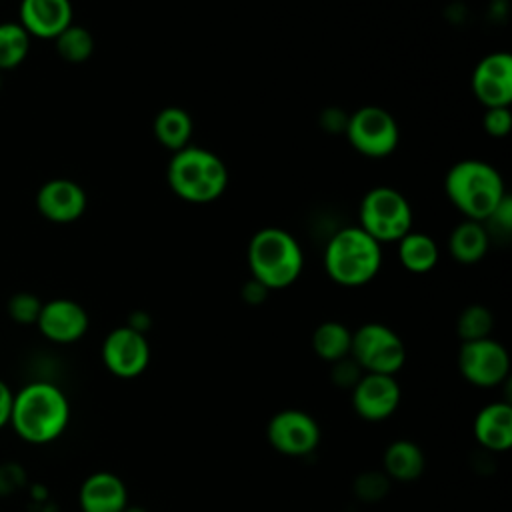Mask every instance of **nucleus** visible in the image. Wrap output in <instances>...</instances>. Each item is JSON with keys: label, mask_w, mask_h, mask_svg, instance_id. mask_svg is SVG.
Here are the masks:
<instances>
[{"label": "nucleus", "mask_w": 512, "mask_h": 512, "mask_svg": "<svg viewBox=\"0 0 512 512\" xmlns=\"http://www.w3.org/2000/svg\"><path fill=\"white\" fill-rule=\"evenodd\" d=\"M70 422V402L64 390L46 380H34L14 392L10 426L28 444L58 440Z\"/></svg>", "instance_id": "nucleus-1"}, {"label": "nucleus", "mask_w": 512, "mask_h": 512, "mask_svg": "<svg viewBox=\"0 0 512 512\" xmlns=\"http://www.w3.org/2000/svg\"><path fill=\"white\" fill-rule=\"evenodd\" d=\"M166 178L178 198L192 204H208L224 194L228 168L212 150L188 144L172 154Z\"/></svg>", "instance_id": "nucleus-2"}, {"label": "nucleus", "mask_w": 512, "mask_h": 512, "mask_svg": "<svg viewBox=\"0 0 512 512\" xmlns=\"http://www.w3.org/2000/svg\"><path fill=\"white\" fill-rule=\"evenodd\" d=\"M448 200L468 218L484 222L506 196L500 172L476 158H466L450 166L444 178Z\"/></svg>", "instance_id": "nucleus-3"}, {"label": "nucleus", "mask_w": 512, "mask_h": 512, "mask_svg": "<svg viewBox=\"0 0 512 512\" xmlns=\"http://www.w3.org/2000/svg\"><path fill=\"white\" fill-rule=\"evenodd\" d=\"M246 258L252 278L268 290L288 288L304 268V252L298 240L276 226L262 228L250 238Z\"/></svg>", "instance_id": "nucleus-4"}, {"label": "nucleus", "mask_w": 512, "mask_h": 512, "mask_svg": "<svg viewBox=\"0 0 512 512\" xmlns=\"http://www.w3.org/2000/svg\"><path fill=\"white\" fill-rule=\"evenodd\" d=\"M382 266V248L360 226L340 228L324 248L328 278L346 288L368 284Z\"/></svg>", "instance_id": "nucleus-5"}, {"label": "nucleus", "mask_w": 512, "mask_h": 512, "mask_svg": "<svg viewBox=\"0 0 512 512\" xmlns=\"http://www.w3.org/2000/svg\"><path fill=\"white\" fill-rule=\"evenodd\" d=\"M360 228L376 242H398L412 230V206L406 196L392 186L368 190L360 202Z\"/></svg>", "instance_id": "nucleus-6"}, {"label": "nucleus", "mask_w": 512, "mask_h": 512, "mask_svg": "<svg viewBox=\"0 0 512 512\" xmlns=\"http://www.w3.org/2000/svg\"><path fill=\"white\" fill-rule=\"evenodd\" d=\"M350 358L362 372L396 376L406 362V346L390 326L366 322L352 332Z\"/></svg>", "instance_id": "nucleus-7"}, {"label": "nucleus", "mask_w": 512, "mask_h": 512, "mask_svg": "<svg viewBox=\"0 0 512 512\" xmlns=\"http://www.w3.org/2000/svg\"><path fill=\"white\" fill-rule=\"evenodd\" d=\"M344 134L352 148L368 158L390 156L400 142V128L394 116L386 108L374 104L352 112Z\"/></svg>", "instance_id": "nucleus-8"}, {"label": "nucleus", "mask_w": 512, "mask_h": 512, "mask_svg": "<svg viewBox=\"0 0 512 512\" xmlns=\"http://www.w3.org/2000/svg\"><path fill=\"white\" fill-rule=\"evenodd\" d=\"M266 438L276 452L290 458H304L320 446L322 430L318 420L306 410L286 408L268 420Z\"/></svg>", "instance_id": "nucleus-9"}, {"label": "nucleus", "mask_w": 512, "mask_h": 512, "mask_svg": "<svg viewBox=\"0 0 512 512\" xmlns=\"http://www.w3.org/2000/svg\"><path fill=\"white\" fill-rule=\"evenodd\" d=\"M458 370L476 388H494L508 380L510 354L492 336L462 342L458 350Z\"/></svg>", "instance_id": "nucleus-10"}, {"label": "nucleus", "mask_w": 512, "mask_h": 512, "mask_svg": "<svg viewBox=\"0 0 512 512\" xmlns=\"http://www.w3.org/2000/svg\"><path fill=\"white\" fill-rule=\"evenodd\" d=\"M100 352L104 368L124 380L140 376L150 364V344L146 334H140L126 324L106 334Z\"/></svg>", "instance_id": "nucleus-11"}, {"label": "nucleus", "mask_w": 512, "mask_h": 512, "mask_svg": "<svg viewBox=\"0 0 512 512\" xmlns=\"http://www.w3.org/2000/svg\"><path fill=\"white\" fill-rule=\"evenodd\" d=\"M350 392L354 412L366 422H382L390 418L402 400L400 384L396 382V376L390 374L364 372Z\"/></svg>", "instance_id": "nucleus-12"}, {"label": "nucleus", "mask_w": 512, "mask_h": 512, "mask_svg": "<svg viewBox=\"0 0 512 512\" xmlns=\"http://www.w3.org/2000/svg\"><path fill=\"white\" fill-rule=\"evenodd\" d=\"M472 92L484 108L510 106L512 56L508 52L486 54L472 72Z\"/></svg>", "instance_id": "nucleus-13"}, {"label": "nucleus", "mask_w": 512, "mask_h": 512, "mask_svg": "<svg viewBox=\"0 0 512 512\" xmlns=\"http://www.w3.org/2000/svg\"><path fill=\"white\" fill-rule=\"evenodd\" d=\"M88 312L70 298H54L42 304L36 326L40 334L54 344L78 342L88 330Z\"/></svg>", "instance_id": "nucleus-14"}, {"label": "nucleus", "mask_w": 512, "mask_h": 512, "mask_svg": "<svg viewBox=\"0 0 512 512\" xmlns=\"http://www.w3.org/2000/svg\"><path fill=\"white\" fill-rule=\"evenodd\" d=\"M84 188L68 178H52L44 182L36 194L38 212L56 224H68L78 220L86 210Z\"/></svg>", "instance_id": "nucleus-15"}, {"label": "nucleus", "mask_w": 512, "mask_h": 512, "mask_svg": "<svg viewBox=\"0 0 512 512\" xmlns=\"http://www.w3.org/2000/svg\"><path fill=\"white\" fill-rule=\"evenodd\" d=\"M78 504L82 512H124L128 506V488L118 474L98 470L82 480Z\"/></svg>", "instance_id": "nucleus-16"}, {"label": "nucleus", "mask_w": 512, "mask_h": 512, "mask_svg": "<svg viewBox=\"0 0 512 512\" xmlns=\"http://www.w3.org/2000/svg\"><path fill=\"white\" fill-rule=\"evenodd\" d=\"M20 24L36 38H56L72 24L70 0H22Z\"/></svg>", "instance_id": "nucleus-17"}, {"label": "nucleus", "mask_w": 512, "mask_h": 512, "mask_svg": "<svg viewBox=\"0 0 512 512\" xmlns=\"http://www.w3.org/2000/svg\"><path fill=\"white\" fill-rule=\"evenodd\" d=\"M472 432L476 442L490 452H506L512 446V406L502 402L486 404L478 410Z\"/></svg>", "instance_id": "nucleus-18"}, {"label": "nucleus", "mask_w": 512, "mask_h": 512, "mask_svg": "<svg viewBox=\"0 0 512 512\" xmlns=\"http://www.w3.org/2000/svg\"><path fill=\"white\" fill-rule=\"evenodd\" d=\"M426 468V456L422 448L408 438H398L384 448L382 472L390 482H414Z\"/></svg>", "instance_id": "nucleus-19"}, {"label": "nucleus", "mask_w": 512, "mask_h": 512, "mask_svg": "<svg viewBox=\"0 0 512 512\" xmlns=\"http://www.w3.org/2000/svg\"><path fill=\"white\" fill-rule=\"evenodd\" d=\"M490 246L488 228L478 220H462L454 226L448 238V250L452 258L460 264H476L480 262Z\"/></svg>", "instance_id": "nucleus-20"}, {"label": "nucleus", "mask_w": 512, "mask_h": 512, "mask_svg": "<svg viewBox=\"0 0 512 512\" xmlns=\"http://www.w3.org/2000/svg\"><path fill=\"white\" fill-rule=\"evenodd\" d=\"M152 130H154L156 140L164 148L176 152L190 144L194 122H192V116L184 108L166 106L156 114Z\"/></svg>", "instance_id": "nucleus-21"}, {"label": "nucleus", "mask_w": 512, "mask_h": 512, "mask_svg": "<svg viewBox=\"0 0 512 512\" xmlns=\"http://www.w3.org/2000/svg\"><path fill=\"white\" fill-rule=\"evenodd\" d=\"M440 258L438 244L432 236L424 232L410 230L398 240V260L400 264L414 274L430 272Z\"/></svg>", "instance_id": "nucleus-22"}, {"label": "nucleus", "mask_w": 512, "mask_h": 512, "mask_svg": "<svg viewBox=\"0 0 512 512\" xmlns=\"http://www.w3.org/2000/svg\"><path fill=\"white\" fill-rule=\"evenodd\" d=\"M350 346H352V330L338 320H326L318 324L312 332V350L324 362L334 364L350 356Z\"/></svg>", "instance_id": "nucleus-23"}, {"label": "nucleus", "mask_w": 512, "mask_h": 512, "mask_svg": "<svg viewBox=\"0 0 512 512\" xmlns=\"http://www.w3.org/2000/svg\"><path fill=\"white\" fill-rule=\"evenodd\" d=\"M30 50V34L20 22L0 24V70L16 68L24 62Z\"/></svg>", "instance_id": "nucleus-24"}, {"label": "nucleus", "mask_w": 512, "mask_h": 512, "mask_svg": "<svg viewBox=\"0 0 512 512\" xmlns=\"http://www.w3.org/2000/svg\"><path fill=\"white\" fill-rule=\"evenodd\" d=\"M54 42H56L58 54L66 62H72V64L86 62L94 52V38H92L90 30H86L84 26H78V24L66 26L54 38Z\"/></svg>", "instance_id": "nucleus-25"}, {"label": "nucleus", "mask_w": 512, "mask_h": 512, "mask_svg": "<svg viewBox=\"0 0 512 512\" xmlns=\"http://www.w3.org/2000/svg\"><path fill=\"white\" fill-rule=\"evenodd\" d=\"M494 328V316L484 304L466 306L456 320V334L462 342L488 338Z\"/></svg>", "instance_id": "nucleus-26"}, {"label": "nucleus", "mask_w": 512, "mask_h": 512, "mask_svg": "<svg viewBox=\"0 0 512 512\" xmlns=\"http://www.w3.org/2000/svg\"><path fill=\"white\" fill-rule=\"evenodd\" d=\"M352 490L366 504L380 502L390 492V478L380 470H366L354 478Z\"/></svg>", "instance_id": "nucleus-27"}, {"label": "nucleus", "mask_w": 512, "mask_h": 512, "mask_svg": "<svg viewBox=\"0 0 512 512\" xmlns=\"http://www.w3.org/2000/svg\"><path fill=\"white\" fill-rule=\"evenodd\" d=\"M42 300L32 294V292H16L8 304H6V310H8V316L16 322V324H36L38 316H40V310H42Z\"/></svg>", "instance_id": "nucleus-28"}, {"label": "nucleus", "mask_w": 512, "mask_h": 512, "mask_svg": "<svg viewBox=\"0 0 512 512\" xmlns=\"http://www.w3.org/2000/svg\"><path fill=\"white\" fill-rule=\"evenodd\" d=\"M482 126L488 136L492 138H504L510 134L512 128V112L510 106H496V108H486Z\"/></svg>", "instance_id": "nucleus-29"}, {"label": "nucleus", "mask_w": 512, "mask_h": 512, "mask_svg": "<svg viewBox=\"0 0 512 512\" xmlns=\"http://www.w3.org/2000/svg\"><path fill=\"white\" fill-rule=\"evenodd\" d=\"M362 374H364L362 368H360L350 356H346V358L334 362V364H332V370H330L332 382H334L336 386L348 388V390L354 388V384L360 380Z\"/></svg>", "instance_id": "nucleus-30"}, {"label": "nucleus", "mask_w": 512, "mask_h": 512, "mask_svg": "<svg viewBox=\"0 0 512 512\" xmlns=\"http://www.w3.org/2000/svg\"><path fill=\"white\" fill-rule=\"evenodd\" d=\"M496 224V228L504 234L510 232V226H512V198L506 194L502 198V202L494 208V212L484 220V224Z\"/></svg>", "instance_id": "nucleus-31"}, {"label": "nucleus", "mask_w": 512, "mask_h": 512, "mask_svg": "<svg viewBox=\"0 0 512 512\" xmlns=\"http://www.w3.org/2000/svg\"><path fill=\"white\" fill-rule=\"evenodd\" d=\"M268 292H270V290H268L264 284H260L258 280L250 278V280H248V282L242 286V290H240V296H242V300H244L246 304L258 306V304H262V302L266 300Z\"/></svg>", "instance_id": "nucleus-32"}, {"label": "nucleus", "mask_w": 512, "mask_h": 512, "mask_svg": "<svg viewBox=\"0 0 512 512\" xmlns=\"http://www.w3.org/2000/svg\"><path fill=\"white\" fill-rule=\"evenodd\" d=\"M346 122H348V116L342 110H338V108H328L320 116V124L326 130H330V132H336V130L344 132L346 130Z\"/></svg>", "instance_id": "nucleus-33"}, {"label": "nucleus", "mask_w": 512, "mask_h": 512, "mask_svg": "<svg viewBox=\"0 0 512 512\" xmlns=\"http://www.w3.org/2000/svg\"><path fill=\"white\" fill-rule=\"evenodd\" d=\"M12 400H14V390L0 378V430L10 424Z\"/></svg>", "instance_id": "nucleus-34"}, {"label": "nucleus", "mask_w": 512, "mask_h": 512, "mask_svg": "<svg viewBox=\"0 0 512 512\" xmlns=\"http://www.w3.org/2000/svg\"><path fill=\"white\" fill-rule=\"evenodd\" d=\"M150 324H152V320H150L148 312H144V310L132 312V314L128 316V322H126V326H130L132 330H136V332H140V334H146L148 328H150Z\"/></svg>", "instance_id": "nucleus-35"}, {"label": "nucleus", "mask_w": 512, "mask_h": 512, "mask_svg": "<svg viewBox=\"0 0 512 512\" xmlns=\"http://www.w3.org/2000/svg\"><path fill=\"white\" fill-rule=\"evenodd\" d=\"M124 512H148V510L142 508V506H132V504H128V506L124 508Z\"/></svg>", "instance_id": "nucleus-36"}, {"label": "nucleus", "mask_w": 512, "mask_h": 512, "mask_svg": "<svg viewBox=\"0 0 512 512\" xmlns=\"http://www.w3.org/2000/svg\"><path fill=\"white\" fill-rule=\"evenodd\" d=\"M0 88H2V78H0Z\"/></svg>", "instance_id": "nucleus-37"}]
</instances>
